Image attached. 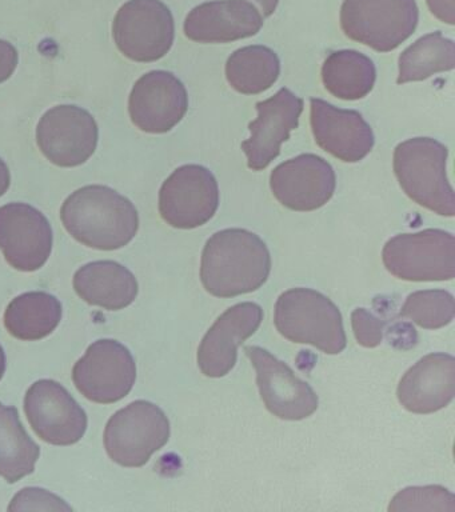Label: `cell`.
<instances>
[{"instance_id": "cell-1", "label": "cell", "mask_w": 455, "mask_h": 512, "mask_svg": "<svg viewBox=\"0 0 455 512\" xmlns=\"http://www.w3.org/2000/svg\"><path fill=\"white\" fill-rule=\"evenodd\" d=\"M271 255L254 232L227 228L215 232L202 252L201 280L209 294L234 298L257 291L269 279Z\"/></svg>"}, {"instance_id": "cell-2", "label": "cell", "mask_w": 455, "mask_h": 512, "mask_svg": "<svg viewBox=\"0 0 455 512\" xmlns=\"http://www.w3.org/2000/svg\"><path fill=\"white\" fill-rule=\"evenodd\" d=\"M61 219L67 232L94 250L114 251L137 235L138 210L126 196L107 186H86L62 204Z\"/></svg>"}, {"instance_id": "cell-3", "label": "cell", "mask_w": 455, "mask_h": 512, "mask_svg": "<svg viewBox=\"0 0 455 512\" xmlns=\"http://www.w3.org/2000/svg\"><path fill=\"white\" fill-rule=\"evenodd\" d=\"M445 144L433 138H413L394 151V172L403 192L419 206L441 216L455 215V194L447 178Z\"/></svg>"}, {"instance_id": "cell-4", "label": "cell", "mask_w": 455, "mask_h": 512, "mask_svg": "<svg viewBox=\"0 0 455 512\" xmlns=\"http://www.w3.org/2000/svg\"><path fill=\"white\" fill-rule=\"evenodd\" d=\"M275 327L290 342L311 344L329 355L347 346L339 308L327 296L311 288H291L275 303Z\"/></svg>"}, {"instance_id": "cell-5", "label": "cell", "mask_w": 455, "mask_h": 512, "mask_svg": "<svg viewBox=\"0 0 455 512\" xmlns=\"http://www.w3.org/2000/svg\"><path fill=\"white\" fill-rule=\"evenodd\" d=\"M170 439L165 412L147 400H135L111 416L103 443L111 460L123 467H142Z\"/></svg>"}, {"instance_id": "cell-6", "label": "cell", "mask_w": 455, "mask_h": 512, "mask_svg": "<svg viewBox=\"0 0 455 512\" xmlns=\"http://www.w3.org/2000/svg\"><path fill=\"white\" fill-rule=\"evenodd\" d=\"M415 0H343L341 27L347 38L378 52H390L414 34Z\"/></svg>"}, {"instance_id": "cell-7", "label": "cell", "mask_w": 455, "mask_h": 512, "mask_svg": "<svg viewBox=\"0 0 455 512\" xmlns=\"http://www.w3.org/2000/svg\"><path fill=\"white\" fill-rule=\"evenodd\" d=\"M383 264L407 282H445L455 276V238L438 228L391 238L382 251Z\"/></svg>"}, {"instance_id": "cell-8", "label": "cell", "mask_w": 455, "mask_h": 512, "mask_svg": "<svg viewBox=\"0 0 455 512\" xmlns=\"http://www.w3.org/2000/svg\"><path fill=\"white\" fill-rule=\"evenodd\" d=\"M113 36L126 58L141 63L157 62L173 47V14L161 0H129L115 15Z\"/></svg>"}, {"instance_id": "cell-9", "label": "cell", "mask_w": 455, "mask_h": 512, "mask_svg": "<svg viewBox=\"0 0 455 512\" xmlns=\"http://www.w3.org/2000/svg\"><path fill=\"white\" fill-rule=\"evenodd\" d=\"M137 364L129 348L114 339H101L75 363L73 382L91 402L117 403L133 390Z\"/></svg>"}, {"instance_id": "cell-10", "label": "cell", "mask_w": 455, "mask_h": 512, "mask_svg": "<svg viewBox=\"0 0 455 512\" xmlns=\"http://www.w3.org/2000/svg\"><path fill=\"white\" fill-rule=\"evenodd\" d=\"M218 207L217 179L209 168L199 164L177 168L159 191L162 219L179 230H193L210 222Z\"/></svg>"}, {"instance_id": "cell-11", "label": "cell", "mask_w": 455, "mask_h": 512, "mask_svg": "<svg viewBox=\"0 0 455 512\" xmlns=\"http://www.w3.org/2000/svg\"><path fill=\"white\" fill-rule=\"evenodd\" d=\"M94 116L74 104H61L39 120L37 143L42 154L59 167H77L94 155L98 146Z\"/></svg>"}, {"instance_id": "cell-12", "label": "cell", "mask_w": 455, "mask_h": 512, "mask_svg": "<svg viewBox=\"0 0 455 512\" xmlns=\"http://www.w3.org/2000/svg\"><path fill=\"white\" fill-rule=\"evenodd\" d=\"M25 412L35 434L54 446H73L87 430V415L61 383L35 382L25 396Z\"/></svg>"}, {"instance_id": "cell-13", "label": "cell", "mask_w": 455, "mask_h": 512, "mask_svg": "<svg viewBox=\"0 0 455 512\" xmlns=\"http://www.w3.org/2000/svg\"><path fill=\"white\" fill-rule=\"evenodd\" d=\"M53 242L49 219L37 208L26 203L0 207V251L15 270H41L53 251Z\"/></svg>"}, {"instance_id": "cell-14", "label": "cell", "mask_w": 455, "mask_h": 512, "mask_svg": "<svg viewBox=\"0 0 455 512\" xmlns=\"http://www.w3.org/2000/svg\"><path fill=\"white\" fill-rule=\"evenodd\" d=\"M245 352L257 371L259 394L271 414L295 422L318 410V395L285 362L262 347L247 346Z\"/></svg>"}, {"instance_id": "cell-15", "label": "cell", "mask_w": 455, "mask_h": 512, "mask_svg": "<svg viewBox=\"0 0 455 512\" xmlns=\"http://www.w3.org/2000/svg\"><path fill=\"white\" fill-rule=\"evenodd\" d=\"M335 187L334 168L315 154H302L286 160L270 175V188L275 199L293 211L318 210L333 198Z\"/></svg>"}, {"instance_id": "cell-16", "label": "cell", "mask_w": 455, "mask_h": 512, "mask_svg": "<svg viewBox=\"0 0 455 512\" xmlns=\"http://www.w3.org/2000/svg\"><path fill=\"white\" fill-rule=\"evenodd\" d=\"M189 95L169 71L147 72L134 84L129 99L131 122L147 134H166L185 118Z\"/></svg>"}, {"instance_id": "cell-17", "label": "cell", "mask_w": 455, "mask_h": 512, "mask_svg": "<svg viewBox=\"0 0 455 512\" xmlns=\"http://www.w3.org/2000/svg\"><path fill=\"white\" fill-rule=\"evenodd\" d=\"M303 106V99L285 87L270 99L257 103L258 118L249 124L251 136L242 143L250 170H265L278 158L282 143L299 126Z\"/></svg>"}, {"instance_id": "cell-18", "label": "cell", "mask_w": 455, "mask_h": 512, "mask_svg": "<svg viewBox=\"0 0 455 512\" xmlns=\"http://www.w3.org/2000/svg\"><path fill=\"white\" fill-rule=\"evenodd\" d=\"M311 131L318 146L345 163H357L373 150L370 124L355 110H343L326 100L310 99Z\"/></svg>"}, {"instance_id": "cell-19", "label": "cell", "mask_w": 455, "mask_h": 512, "mask_svg": "<svg viewBox=\"0 0 455 512\" xmlns=\"http://www.w3.org/2000/svg\"><path fill=\"white\" fill-rule=\"evenodd\" d=\"M263 320L257 303H238L223 312L198 348V366L209 378L230 374L237 364L238 347L258 331Z\"/></svg>"}, {"instance_id": "cell-20", "label": "cell", "mask_w": 455, "mask_h": 512, "mask_svg": "<svg viewBox=\"0 0 455 512\" xmlns=\"http://www.w3.org/2000/svg\"><path fill=\"white\" fill-rule=\"evenodd\" d=\"M263 27V16L247 0H213L193 8L185 35L198 43H230L251 38Z\"/></svg>"}, {"instance_id": "cell-21", "label": "cell", "mask_w": 455, "mask_h": 512, "mask_svg": "<svg viewBox=\"0 0 455 512\" xmlns=\"http://www.w3.org/2000/svg\"><path fill=\"white\" fill-rule=\"evenodd\" d=\"M399 403L414 414H433L449 406L455 396V358L450 354L423 356L398 384Z\"/></svg>"}, {"instance_id": "cell-22", "label": "cell", "mask_w": 455, "mask_h": 512, "mask_svg": "<svg viewBox=\"0 0 455 512\" xmlns=\"http://www.w3.org/2000/svg\"><path fill=\"white\" fill-rule=\"evenodd\" d=\"M73 284L79 298L109 311L129 307L139 291L133 272L114 260H98L79 268Z\"/></svg>"}, {"instance_id": "cell-23", "label": "cell", "mask_w": 455, "mask_h": 512, "mask_svg": "<svg viewBox=\"0 0 455 512\" xmlns=\"http://www.w3.org/2000/svg\"><path fill=\"white\" fill-rule=\"evenodd\" d=\"M62 303L43 291L17 296L5 312V326L19 340L34 342L53 334L62 320Z\"/></svg>"}, {"instance_id": "cell-24", "label": "cell", "mask_w": 455, "mask_h": 512, "mask_svg": "<svg viewBox=\"0 0 455 512\" xmlns=\"http://www.w3.org/2000/svg\"><path fill=\"white\" fill-rule=\"evenodd\" d=\"M377 68L373 60L355 50L331 52L322 66V82L335 98L359 100L373 91Z\"/></svg>"}, {"instance_id": "cell-25", "label": "cell", "mask_w": 455, "mask_h": 512, "mask_svg": "<svg viewBox=\"0 0 455 512\" xmlns=\"http://www.w3.org/2000/svg\"><path fill=\"white\" fill-rule=\"evenodd\" d=\"M41 448L30 438L15 407L0 403V476L17 483L33 474Z\"/></svg>"}, {"instance_id": "cell-26", "label": "cell", "mask_w": 455, "mask_h": 512, "mask_svg": "<svg viewBox=\"0 0 455 512\" xmlns=\"http://www.w3.org/2000/svg\"><path fill=\"white\" fill-rule=\"evenodd\" d=\"M281 75L277 52L266 46H247L231 54L226 79L239 94L257 95L269 90Z\"/></svg>"}, {"instance_id": "cell-27", "label": "cell", "mask_w": 455, "mask_h": 512, "mask_svg": "<svg viewBox=\"0 0 455 512\" xmlns=\"http://www.w3.org/2000/svg\"><path fill=\"white\" fill-rule=\"evenodd\" d=\"M455 43L441 31L431 32L415 40L398 60L397 83L421 82L434 74L454 70Z\"/></svg>"}, {"instance_id": "cell-28", "label": "cell", "mask_w": 455, "mask_h": 512, "mask_svg": "<svg viewBox=\"0 0 455 512\" xmlns=\"http://www.w3.org/2000/svg\"><path fill=\"white\" fill-rule=\"evenodd\" d=\"M403 318L410 319L426 330H438L453 322L454 296L445 290L413 292L406 298L401 310Z\"/></svg>"}, {"instance_id": "cell-29", "label": "cell", "mask_w": 455, "mask_h": 512, "mask_svg": "<svg viewBox=\"0 0 455 512\" xmlns=\"http://www.w3.org/2000/svg\"><path fill=\"white\" fill-rule=\"evenodd\" d=\"M389 511H455V496L441 486L409 487L391 500Z\"/></svg>"}, {"instance_id": "cell-30", "label": "cell", "mask_w": 455, "mask_h": 512, "mask_svg": "<svg viewBox=\"0 0 455 512\" xmlns=\"http://www.w3.org/2000/svg\"><path fill=\"white\" fill-rule=\"evenodd\" d=\"M351 326L355 339L366 348L378 347L382 343L385 323L366 308H357L351 314Z\"/></svg>"}, {"instance_id": "cell-31", "label": "cell", "mask_w": 455, "mask_h": 512, "mask_svg": "<svg viewBox=\"0 0 455 512\" xmlns=\"http://www.w3.org/2000/svg\"><path fill=\"white\" fill-rule=\"evenodd\" d=\"M9 510H69L73 508L67 506L58 496L50 494L49 491L41 488H25L15 496L11 502Z\"/></svg>"}, {"instance_id": "cell-32", "label": "cell", "mask_w": 455, "mask_h": 512, "mask_svg": "<svg viewBox=\"0 0 455 512\" xmlns=\"http://www.w3.org/2000/svg\"><path fill=\"white\" fill-rule=\"evenodd\" d=\"M18 62L17 48L7 40L0 39V83L6 82L13 76Z\"/></svg>"}, {"instance_id": "cell-33", "label": "cell", "mask_w": 455, "mask_h": 512, "mask_svg": "<svg viewBox=\"0 0 455 512\" xmlns=\"http://www.w3.org/2000/svg\"><path fill=\"white\" fill-rule=\"evenodd\" d=\"M426 3L435 18L453 26L455 23V0H426Z\"/></svg>"}, {"instance_id": "cell-34", "label": "cell", "mask_w": 455, "mask_h": 512, "mask_svg": "<svg viewBox=\"0 0 455 512\" xmlns=\"http://www.w3.org/2000/svg\"><path fill=\"white\" fill-rule=\"evenodd\" d=\"M11 183V175L9 167L5 163V160L0 158V196L6 194L7 190L10 188Z\"/></svg>"}, {"instance_id": "cell-35", "label": "cell", "mask_w": 455, "mask_h": 512, "mask_svg": "<svg viewBox=\"0 0 455 512\" xmlns=\"http://www.w3.org/2000/svg\"><path fill=\"white\" fill-rule=\"evenodd\" d=\"M261 6L263 15L271 16L277 10L279 0H255Z\"/></svg>"}, {"instance_id": "cell-36", "label": "cell", "mask_w": 455, "mask_h": 512, "mask_svg": "<svg viewBox=\"0 0 455 512\" xmlns=\"http://www.w3.org/2000/svg\"><path fill=\"white\" fill-rule=\"evenodd\" d=\"M6 364H7V359H6L5 350H3L2 346H0V380H2L3 375H5Z\"/></svg>"}]
</instances>
